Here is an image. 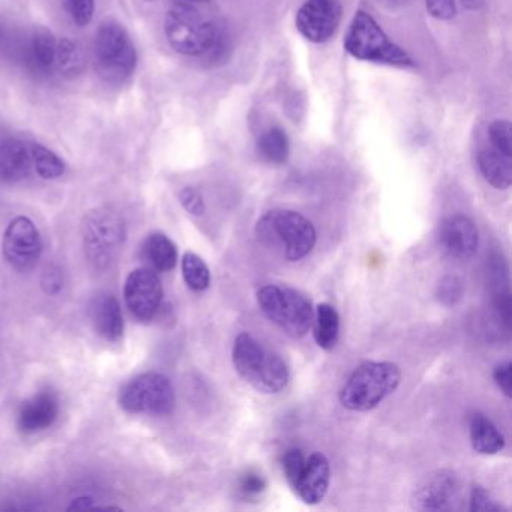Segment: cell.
Returning <instances> with one entry per match:
<instances>
[{
    "label": "cell",
    "instance_id": "2",
    "mask_svg": "<svg viewBox=\"0 0 512 512\" xmlns=\"http://www.w3.org/2000/svg\"><path fill=\"white\" fill-rule=\"evenodd\" d=\"M259 241L280 251L289 262H298L313 251L317 241L313 223L290 209H272L256 224Z\"/></svg>",
    "mask_w": 512,
    "mask_h": 512
},
{
    "label": "cell",
    "instance_id": "40",
    "mask_svg": "<svg viewBox=\"0 0 512 512\" xmlns=\"http://www.w3.org/2000/svg\"><path fill=\"white\" fill-rule=\"evenodd\" d=\"M89 508H92L91 497H79V499L74 500L73 505L70 506V509H89Z\"/></svg>",
    "mask_w": 512,
    "mask_h": 512
},
{
    "label": "cell",
    "instance_id": "19",
    "mask_svg": "<svg viewBox=\"0 0 512 512\" xmlns=\"http://www.w3.org/2000/svg\"><path fill=\"white\" fill-rule=\"evenodd\" d=\"M470 443L478 454H499L505 448V436L482 413H473L469 419Z\"/></svg>",
    "mask_w": 512,
    "mask_h": 512
},
{
    "label": "cell",
    "instance_id": "30",
    "mask_svg": "<svg viewBox=\"0 0 512 512\" xmlns=\"http://www.w3.org/2000/svg\"><path fill=\"white\" fill-rule=\"evenodd\" d=\"M305 460H307V458H305L304 454L296 448L289 449V451L284 454V476H286L287 482H289V485L293 490H295L296 485H298L299 478H301L302 472H304Z\"/></svg>",
    "mask_w": 512,
    "mask_h": 512
},
{
    "label": "cell",
    "instance_id": "32",
    "mask_svg": "<svg viewBox=\"0 0 512 512\" xmlns=\"http://www.w3.org/2000/svg\"><path fill=\"white\" fill-rule=\"evenodd\" d=\"M463 296V283L457 277H446L437 287V298L442 304L454 305Z\"/></svg>",
    "mask_w": 512,
    "mask_h": 512
},
{
    "label": "cell",
    "instance_id": "7",
    "mask_svg": "<svg viewBox=\"0 0 512 512\" xmlns=\"http://www.w3.org/2000/svg\"><path fill=\"white\" fill-rule=\"evenodd\" d=\"M119 404L122 409L137 415H170L176 406L175 389L163 374H140L122 388Z\"/></svg>",
    "mask_w": 512,
    "mask_h": 512
},
{
    "label": "cell",
    "instance_id": "15",
    "mask_svg": "<svg viewBox=\"0 0 512 512\" xmlns=\"http://www.w3.org/2000/svg\"><path fill=\"white\" fill-rule=\"evenodd\" d=\"M457 496V482L449 472H437L428 476L427 481L415 491L413 508L424 511H439L452 508Z\"/></svg>",
    "mask_w": 512,
    "mask_h": 512
},
{
    "label": "cell",
    "instance_id": "29",
    "mask_svg": "<svg viewBox=\"0 0 512 512\" xmlns=\"http://www.w3.org/2000/svg\"><path fill=\"white\" fill-rule=\"evenodd\" d=\"M494 149L512 157V128L508 121H494L488 128Z\"/></svg>",
    "mask_w": 512,
    "mask_h": 512
},
{
    "label": "cell",
    "instance_id": "9",
    "mask_svg": "<svg viewBox=\"0 0 512 512\" xmlns=\"http://www.w3.org/2000/svg\"><path fill=\"white\" fill-rule=\"evenodd\" d=\"M214 22L203 19L193 4L178 2L167 13L164 32L173 50L187 56H200L211 37Z\"/></svg>",
    "mask_w": 512,
    "mask_h": 512
},
{
    "label": "cell",
    "instance_id": "38",
    "mask_svg": "<svg viewBox=\"0 0 512 512\" xmlns=\"http://www.w3.org/2000/svg\"><path fill=\"white\" fill-rule=\"evenodd\" d=\"M265 488V479L257 473L248 472L241 478V491L245 496H257V494L263 493Z\"/></svg>",
    "mask_w": 512,
    "mask_h": 512
},
{
    "label": "cell",
    "instance_id": "16",
    "mask_svg": "<svg viewBox=\"0 0 512 512\" xmlns=\"http://www.w3.org/2000/svg\"><path fill=\"white\" fill-rule=\"evenodd\" d=\"M59 416V401L50 391H43L23 404L19 413L20 431L26 434L40 433L55 424Z\"/></svg>",
    "mask_w": 512,
    "mask_h": 512
},
{
    "label": "cell",
    "instance_id": "33",
    "mask_svg": "<svg viewBox=\"0 0 512 512\" xmlns=\"http://www.w3.org/2000/svg\"><path fill=\"white\" fill-rule=\"evenodd\" d=\"M502 505L481 485H475L470 493V511H500Z\"/></svg>",
    "mask_w": 512,
    "mask_h": 512
},
{
    "label": "cell",
    "instance_id": "13",
    "mask_svg": "<svg viewBox=\"0 0 512 512\" xmlns=\"http://www.w3.org/2000/svg\"><path fill=\"white\" fill-rule=\"evenodd\" d=\"M439 242L448 256L458 260H469L478 250V230L466 215H451L440 223Z\"/></svg>",
    "mask_w": 512,
    "mask_h": 512
},
{
    "label": "cell",
    "instance_id": "17",
    "mask_svg": "<svg viewBox=\"0 0 512 512\" xmlns=\"http://www.w3.org/2000/svg\"><path fill=\"white\" fill-rule=\"evenodd\" d=\"M89 316L95 331L106 338L107 341L121 340L124 335V316H122L121 305L115 296L109 293H101L92 299L89 305Z\"/></svg>",
    "mask_w": 512,
    "mask_h": 512
},
{
    "label": "cell",
    "instance_id": "37",
    "mask_svg": "<svg viewBox=\"0 0 512 512\" xmlns=\"http://www.w3.org/2000/svg\"><path fill=\"white\" fill-rule=\"evenodd\" d=\"M493 379L496 382L497 388L506 395L511 397L512 392V365L511 362H500L493 370Z\"/></svg>",
    "mask_w": 512,
    "mask_h": 512
},
{
    "label": "cell",
    "instance_id": "14",
    "mask_svg": "<svg viewBox=\"0 0 512 512\" xmlns=\"http://www.w3.org/2000/svg\"><path fill=\"white\" fill-rule=\"evenodd\" d=\"M331 481V467L322 452H314L305 460L304 472L295 491L307 505H317L325 499Z\"/></svg>",
    "mask_w": 512,
    "mask_h": 512
},
{
    "label": "cell",
    "instance_id": "1",
    "mask_svg": "<svg viewBox=\"0 0 512 512\" xmlns=\"http://www.w3.org/2000/svg\"><path fill=\"white\" fill-rule=\"evenodd\" d=\"M232 359L239 376L262 394H278L289 383L290 371L284 359L263 347L248 332L236 337Z\"/></svg>",
    "mask_w": 512,
    "mask_h": 512
},
{
    "label": "cell",
    "instance_id": "21",
    "mask_svg": "<svg viewBox=\"0 0 512 512\" xmlns=\"http://www.w3.org/2000/svg\"><path fill=\"white\" fill-rule=\"evenodd\" d=\"M143 254L154 271L169 272L178 263V248L164 233H152L143 245Z\"/></svg>",
    "mask_w": 512,
    "mask_h": 512
},
{
    "label": "cell",
    "instance_id": "41",
    "mask_svg": "<svg viewBox=\"0 0 512 512\" xmlns=\"http://www.w3.org/2000/svg\"><path fill=\"white\" fill-rule=\"evenodd\" d=\"M460 2L467 10H479V8L484 7L487 0H460Z\"/></svg>",
    "mask_w": 512,
    "mask_h": 512
},
{
    "label": "cell",
    "instance_id": "11",
    "mask_svg": "<svg viewBox=\"0 0 512 512\" xmlns=\"http://www.w3.org/2000/svg\"><path fill=\"white\" fill-rule=\"evenodd\" d=\"M125 302L140 322H151L163 304V284L154 269L139 268L128 275L124 289Z\"/></svg>",
    "mask_w": 512,
    "mask_h": 512
},
{
    "label": "cell",
    "instance_id": "23",
    "mask_svg": "<svg viewBox=\"0 0 512 512\" xmlns=\"http://www.w3.org/2000/svg\"><path fill=\"white\" fill-rule=\"evenodd\" d=\"M259 154L262 155L263 160L271 164L286 163L289 158V139L286 133L281 128H271L260 137Z\"/></svg>",
    "mask_w": 512,
    "mask_h": 512
},
{
    "label": "cell",
    "instance_id": "18",
    "mask_svg": "<svg viewBox=\"0 0 512 512\" xmlns=\"http://www.w3.org/2000/svg\"><path fill=\"white\" fill-rule=\"evenodd\" d=\"M32 169L31 151L17 139L0 140V176L7 181H20Z\"/></svg>",
    "mask_w": 512,
    "mask_h": 512
},
{
    "label": "cell",
    "instance_id": "27",
    "mask_svg": "<svg viewBox=\"0 0 512 512\" xmlns=\"http://www.w3.org/2000/svg\"><path fill=\"white\" fill-rule=\"evenodd\" d=\"M56 49L58 41L55 35L46 28L35 29L32 38V58L40 68H52L56 64Z\"/></svg>",
    "mask_w": 512,
    "mask_h": 512
},
{
    "label": "cell",
    "instance_id": "26",
    "mask_svg": "<svg viewBox=\"0 0 512 512\" xmlns=\"http://www.w3.org/2000/svg\"><path fill=\"white\" fill-rule=\"evenodd\" d=\"M56 62H58L59 70L65 76H77L85 68V55H83L82 47L76 41L68 40V38L58 41Z\"/></svg>",
    "mask_w": 512,
    "mask_h": 512
},
{
    "label": "cell",
    "instance_id": "5",
    "mask_svg": "<svg viewBox=\"0 0 512 512\" xmlns=\"http://www.w3.org/2000/svg\"><path fill=\"white\" fill-rule=\"evenodd\" d=\"M262 313L292 338H302L313 326L314 308L298 290L268 284L257 292Z\"/></svg>",
    "mask_w": 512,
    "mask_h": 512
},
{
    "label": "cell",
    "instance_id": "24",
    "mask_svg": "<svg viewBox=\"0 0 512 512\" xmlns=\"http://www.w3.org/2000/svg\"><path fill=\"white\" fill-rule=\"evenodd\" d=\"M182 275L185 283L194 292H205L211 284V271L202 257L194 253H185L182 257Z\"/></svg>",
    "mask_w": 512,
    "mask_h": 512
},
{
    "label": "cell",
    "instance_id": "3",
    "mask_svg": "<svg viewBox=\"0 0 512 512\" xmlns=\"http://www.w3.org/2000/svg\"><path fill=\"white\" fill-rule=\"evenodd\" d=\"M400 380V368L392 362H364L350 374L340 389L338 400L347 410L368 412L391 395Z\"/></svg>",
    "mask_w": 512,
    "mask_h": 512
},
{
    "label": "cell",
    "instance_id": "22",
    "mask_svg": "<svg viewBox=\"0 0 512 512\" xmlns=\"http://www.w3.org/2000/svg\"><path fill=\"white\" fill-rule=\"evenodd\" d=\"M314 340L323 350H332L340 335V316L332 305L320 304L314 311Z\"/></svg>",
    "mask_w": 512,
    "mask_h": 512
},
{
    "label": "cell",
    "instance_id": "36",
    "mask_svg": "<svg viewBox=\"0 0 512 512\" xmlns=\"http://www.w3.org/2000/svg\"><path fill=\"white\" fill-rule=\"evenodd\" d=\"M494 308H496L497 316L502 320L506 329L511 328L512 301L511 293H509L506 287L505 289H500L499 292L496 293V296H494Z\"/></svg>",
    "mask_w": 512,
    "mask_h": 512
},
{
    "label": "cell",
    "instance_id": "28",
    "mask_svg": "<svg viewBox=\"0 0 512 512\" xmlns=\"http://www.w3.org/2000/svg\"><path fill=\"white\" fill-rule=\"evenodd\" d=\"M230 52V34L224 26L214 23L212 28L211 37H209L208 44L203 50L202 58L206 59L209 64H217V62L226 61L227 55Z\"/></svg>",
    "mask_w": 512,
    "mask_h": 512
},
{
    "label": "cell",
    "instance_id": "39",
    "mask_svg": "<svg viewBox=\"0 0 512 512\" xmlns=\"http://www.w3.org/2000/svg\"><path fill=\"white\" fill-rule=\"evenodd\" d=\"M43 289L46 290V293L49 295H56V293L61 290L62 287V278L59 271H47L46 274L43 275Z\"/></svg>",
    "mask_w": 512,
    "mask_h": 512
},
{
    "label": "cell",
    "instance_id": "35",
    "mask_svg": "<svg viewBox=\"0 0 512 512\" xmlns=\"http://www.w3.org/2000/svg\"><path fill=\"white\" fill-rule=\"evenodd\" d=\"M428 14L437 20H451L457 14L455 0H425Z\"/></svg>",
    "mask_w": 512,
    "mask_h": 512
},
{
    "label": "cell",
    "instance_id": "6",
    "mask_svg": "<svg viewBox=\"0 0 512 512\" xmlns=\"http://www.w3.org/2000/svg\"><path fill=\"white\" fill-rule=\"evenodd\" d=\"M82 230L89 262L95 268H107L124 244V218L112 208L94 209L83 220Z\"/></svg>",
    "mask_w": 512,
    "mask_h": 512
},
{
    "label": "cell",
    "instance_id": "42",
    "mask_svg": "<svg viewBox=\"0 0 512 512\" xmlns=\"http://www.w3.org/2000/svg\"><path fill=\"white\" fill-rule=\"evenodd\" d=\"M382 4H388V5H400L403 4V0H380Z\"/></svg>",
    "mask_w": 512,
    "mask_h": 512
},
{
    "label": "cell",
    "instance_id": "31",
    "mask_svg": "<svg viewBox=\"0 0 512 512\" xmlns=\"http://www.w3.org/2000/svg\"><path fill=\"white\" fill-rule=\"evenodd\" d=\"M71 19L77 26L85 28L94 19L95 0H67Z\"/></svg>",
    "mask_w": 512,
    "mask_h": 512
},
{
    "label": "cell",
    "instance_id": "12",
    "mask_svg": "<svg viewBox=\"0 0 512 512\" xmlns=\"http://www.w3.org/2000/svg\"><path fill=\"white\" fill-rule=\"evenodd\" d=\"M341 13L337 0H308L296 14V29L310 43H326L337 32Z\"/></svg>",
    "mask_w": 512,
    "mask_h": 512
},
{
    "label": "cell",
    "instance_id": "34",
    "mask_svg": "<svg viewBox=\"0 0 512 512\" xmlns=\"http://www.w3.org/2000/svg\"><path fill=\"white\" fill-rule=\"evenodd\" d=\"M179 200H181L185 211L190 212L194 217H200V215L205 214V202H203L202 194H200L196 188H184V190L179 193Z\"/></svg>",
    "mask_w": 512,
    "mask_h": 512
},
{
    "label": "cell",
    "instance_id": "4",
    "mask_svg": "<svg viewBox=\"0 0 512 512\" xmlns=\"http://www.w3.org/2000/svg\"><path fill=\"white\" fill-rule=\"evenodd\" d=\"M344 49L358 61L397 68L415 67L410 56L392 43L376 20L365 11H358L353 17L344 38Z\"/></svg>",
    "mask_w": 512,
    "mask_h": 512
},
{
    "label": "cell",
    "instance_id": "25",
    "mask_svg": "<svg viewBox=\"0 0 512 512\" xmlns=\"http://www.w3.org/2000/svg\"><path fill=\"white\" fill-rule=\"evenodd\" d=\"M32 167L35 172L47 181L61 178L65 172V164L55 152L43 145H34L31 148Z\"/></svg>",
    "mask_w": 512,
    "mask_h": 512
},
{
    "label": "cell",
    "instance_id": "44",
    "mask_svg": "<svg viewBox=\"0 0 512 512\" xmlns=\"http://www.w3.org/2000/svg\"><path fill=\"white\" fill-rule=\"evenodd\" d=\"M146 2H152V0H146Z\"/></svg>",
    "mask_w": 512,
    "mask_h": 512
},
{
    "label": "cell",
    "instance_id": "8",
    "mask_svg": "<svg viewBox=\"0 0 512 512\" xmlns=\"http://www.w3.org/2000/svg\"><path fill=\"white\" fill-rule=\"evenodd\" d=\"M97 56L101 71L110 80L127 79L136 70V47L118 20H104L98 28Z\"/></svg>",
    "mask_w": 512,
    "mask_h": 512
},
{
    "label": "cell",
    "instance_id": "43",
    "mask_svg": "<svg viewBox=\"0 0 512 512\" xmlns=\"http://www.w3.org/2000/svg\"><path fill=\"white\" fill-rule=\"evenodd\" d=\"M178 2H184V4H196V2H206V0H178Z\"/></svg>",
    "mask_w": 512,
    "mask_h": 512
},
{
    "label": "cell",
    "instance_id": "20",
    "mask_svg": "<svg viewBox=\"0 0 512 512\" xmlns=\"http://www.w3.org/2000/svg\"><path fill=\"white\" fill-rule=\"evenodd\" d=\"M478 166L482 176L491 187L508 190L512 184L511 157L497 149H485L479 154Z\"/></svg>",
    "mask_w": 512,
    "mask_h": 512
},
{
    "label": "cell",
    "instance_id": "10",
    "mask_svg": "<svg viewBox=\"0 0 512 512\" xmlns=\"http://www.w3.org/2000/svg\"><path fill=\"white\" fill-rule=\"evenodd\" d=\"M2 250L16 271H32L43 253V242L34 221L28 217L14 218L5 230Z\"/></svg>",
    "mask_w": 512,
    "mask_h": 512
}]
</instances>
